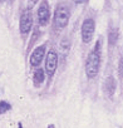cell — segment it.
I'll use <instances>...</instances> for the list:
<instances>
[{"instance_id":"8","label":"cell","mask_w":123,"mask_h":128,"mask_svg":"<svg viewBox=\"0 0 123 128\" xmlns=\"http://www.w3.org/2000/svg\"><path fill=\"white\" fill-rule=\"evenodd\" d=\"M116 90V82H114V78L113 77H108L104 82V93L108 96V97H112L113 93Z\"/></svg>"},{"instance_id":"4","label":"cell","mask_w":123,"mask_h":128,"mask_svg":"<svg viewBox=\"0 0 123 128\" xmlns=\"http://www.w3.org/2000/svg\"><path fill=\"white\" fill-rule=\"evenodd\" d=\"M56 64H58V55L54 50H50L46 55V60H45V69L46 73L52 77L56 69Z\"/></svg>"},{"instance_id":"1","label":"cell","mask_w":123,"mask_h":128,"mask_svg":"<svg viewBox=\"0 0 123 128\" xmlns=\"http://www.w3.org/2000/svg\"><path fill=\"white\" fill-rule=\"evenodd\" d=\"M99 64H100V40L97 42V45L94 49L89 53L86 63V73L88 78H94L98 74L99 70Z\"/></svg>"},{"instance_id":"2","label":"cell","mask_w":123,"mask_h":128,"mask_svg":"<svg viewBox=\"0 0 123 128\" xmlns=\"http://www.w3.org/2000/svg\"><path fill=\"white\" fill-rule=\"evenodd\" d=\"M69 20V9L66 6H59L55 10V15H54V25L58 29H62L67 26Z\"/></svg>"},{"instance_id":"7","label":"cell","mask_w":123,"mask_h":128,"mask_svg":"<svg viewBox=\"0 0 123 128\" xmlns=\"http://www.w3.org/2000/svg\"><path fill=\"white\" fill-rule=\"evenodd\" d=\"M44 53H45V46L42 45V46H38L30 55V64L33 67H36L42 63L43 58H44Z\"/></svg>"},{"instance_id":"16","label":"cell","mask_w":123,"mask_h":128,"mask_svg":"<svg viewBox=\"0 0 123 128\" xmlns=\"http://www.w3.org/2000/svg\"><path fill=\"white\" fill-rule=\"evenodd\" d=\"M19 128H22V124H19Z\"/></svg>"},{"instance_id":"12","label":"cell","mask_w":123,"mask_h":128,"mask_svg":"<svg viewBox=\"0 0 123 128\" xmlns=\"http://www.w3.org/2000/svg\"><path fill=\"white\" fill-rule=\"evenodd\" d=\"M119 77L123 78V58H120L119 60Z\"/></svg>"},{"instance_id":"9","label":"cell","mask_w":123,"mask_h":128,"mask_svg":"<svg viewBox=\"0 0 123 128\" xmlns=\"http://www.w3.org/2000/svg\"><path fill=\"white\" fill-rule=\"evenodd\" d=\"M44 80V70L43 69H36L34 73V83L35 86H39Z\"/></svg>"},{"instance_id":"13","label":"cell","mask_w":123,"mask_h":128,"mask_svg":"<svg viewBox=\"0 0 123 128\" xmlns=\"http://www.w3.org/2000/svg\"><path fill=\"white\" fill-rule=\"evenodd\" d=\"M36 2H38V0H29V2H28V9L30 10V9L35 5V3H36Z\"/></svg>"},{"instance_id":"5","label":"cell","mask_w":123,"mask_h":128,"mask_svg":"<svg viewBox=\"0 0 123 128\" xmlns=\"http://www.w3.org/2000/svg\"><path fill=\"white\" fill-rule=\"evenodd\" d=\"M32 25H33V16H32L30 10L28 9V10H25L22 14V18H20V32L23 34L29 33V30L32 29Z\"/></svg>"},{"instance_id":"3","label":"cell","mask_w":123,"mask_h":128,"mask_svg":"<svg viewBox=\"0 0 123 128\" xmlns=\"http://www.w3.org/2000/svg\"><path fill=\"white\" fill-rule=\"evenodd\" d=\"M94 34V22L93 19H86L82 25V40L84 43H89Z\"/></svg>"},{"instance_id":"14","label":"cell","mask_w":123,"mask_h":128,"mask_svg":"<svg viewBox=\"0 0 123 128\" xmlns=\"http://www.w3.org/2000/svg\"><path fill=\"white\" fill-rule=\"evenodd\" d=\"M84 2H86V0H76V3H79V4L80 3H84Z\"/></svg>"},{"instance_id":"10","label":"cell","mask_w":123,"mask_h":128,"mask_svg":"<svg viewBox=\"0 0 123 128\" xmlns=\"http://www.w3.org/2000/svg\"><path fill=\"white\" fill-rule=\"evenodd\" d=\"M117 38H118V32H117L116 29L110 30V32H109V44L113 45V44L117 42Z\"/></svg>"},{"instance_id":"6","label":"cell","mask_w":123,"mask_h":128,"mask_svg":"<svg viewBox=\"0 0 123 128\" xmlns=\"http://www.w3.org/2000/svg\"><path fill=\"white\" fill-rule=\"evenodd\" d=\"M50 18V10H49V5L46 3V0H43V3L40 4L39 9H38V19H39V24L40 25H45L49 22Z\"/></svg>"},{"instance_id":"11","label":"cell","mask_w":123,"mask_h":128,"mask_svg":"<svg viewBox=\"0 0 123 128\" xmlns=\"http://www.w3.org/2000/svg\"><path fill=\"white\" fill-rule=\"evenodd\" d=\"M12 107H10V104L9 103H6V102H0V114L2 113H5L6 110H9Z\"/></svg>"},{"instance_id":"15","label":"cell","mask_w":123,"mask_h":128,"mask_svg":"<svg viewBox=\"0 0 123 128\" xmlns=\"http://www.w3.org/2000/svg\"><path fill=\"white\" fill-rule=\"evenodd\" d=\"M49 128H54V127H53V126H49Z\"/></svg>"}]
</instances>
